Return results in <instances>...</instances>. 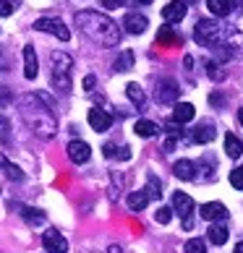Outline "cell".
<instances>
[{
  "instance_id": "6da1fadb",
  "label": "cell",
  "mask_w": 243,
  "mask_h": 253,
  "mask_svg": "<svg viewBox=\"0 0 243 253\" xmlns=\"http://www.w3.org/2000/svg\"><path fill=\"white\" fill-rule=\"evenodd\" d=\"M76 26L87 40L97 42L99 47H115L120 42V29L113 18L97 11H79L76 13Z\"/></svg>"
},
{
  "instance_id": "7a4b0ae2",
  "label": "cell",
  "mask_w": 243,
  "mask_h": 253,
  "mask_svg": "<svg viewBox=\"0 0 243 253\" xmlns=\"http://www.w3.org/2000/svg\"><path fill=\"white\" fill-rule=\"evenodd\" d=\"M24 123L29 126L40 138H52L55 136V115L50 112V107L45 105V99L40 94H26L18 102Z\"/></svg>"
},
{
  "instance_id": "3957f363",
  "label": "cell",
  "mask_w": 243,
  "mask_h": 253,
  "mask_svg": "<svg viewBox=\"0 0 243 253\" xmlns=\"http://www.w3.org/2000/svg\"><path fill=\"white\" fill-rule=\"evenodd\" d=\"M50 63H52V71H50V79H52V86L68 94L71 91V68H73V58L68 52H52L50 55Z\"/></svg>"
},
{
  "instance_id": "277c9868",
  "label": "cell",
  "mask_w": 243,
  "mask_h": 253,
  "mask_svg": "<svg viewBox=\"0 0 243 253\" xmlns=\"http://www.w3.org/2000/svg\"><path fill=\"white\" fill-rule=\"evenodd\" d=\"M220 24L217 21H212V18H201L199 24H196V32H194V40L204 44V47H212V44H217L220 42Z\"/></svg>"
},
{
  "instance_id": "5b68a950",
  "label": "cell",
  "mask_w": 243,
  "mask_h": 253,
  "mask_svg": "<svg viewBox=\"0 0 243 253\" xmlns=\"http://www.w3.org/2000/svg\"><path fill=\"white\" fill-rule=\"evenodd\" d=\"M173 209L183 217V230H191L194 227V217H191V214H194V199H191V196L181 193V191L173 193Z\"/></svg>"
},
{
  "instance_id": "8992f818",
  "label": "cell",
  "mask_w": 243,
  "mask_h": 253,
  "mask_svg": "<svg viewBox=\"0 0 243 253\" xmlns=\"http://www.w3.org/2000/svg\"><path fill=\"white\" fill-rule=\"evenodd\" d=\"M34 29L37 32H48V34H55L60 42H68L71 40V32L60 18H37L34 21Z\"/></svg>"
},
{
  "instance_id": "52a82bcc",
  "label": "cell",
  "mask_w": 243,
  "mask_h": 253,
  "mask_svg": "<svg viewBox=\"0 0 243 253\" xmlns=\"http://www.w3.org/2000/svg\"><path fill=\"white\" fill-rule=\"evenodd\" d=\"M157 102H165V105H173L175 99H178L181 94V89H178V84H175L173 79H162L160 84H157Z\"/></svg>"
},
{
  "instance_id": "ba28073f",
  "label": "cell",
  "mask_w": 243,
  "mask_h": 253,
  "mask_svg": "<svg viewBox=\"0 0 243 253\" xmlns=\"http://www.w3.org/2000/svg\"><path fill=\"white\" fill-rule=\"evenodd\" d=\"M65 152H68V159H71V162H76V165L89 162V157H92L89 144H87V141H79V138H76V141H71Z\"/></svg>"
},
{
  "instance_id": "9c48e42d",
  "label": "cell",
  "mask_w": 243,
  "mask_h": 253,
  "mask_svg": "<svg viewBox=\"0 0 243 253\" xmlns=\"http://www.w3.org/2000/svg\"><path fill=\"white\" fill-rule=\"evenodd\" d=\"M42 243H45V248H48V253H65L68 251V243H65V238L58 230H48L42 235Z\"/></svg>"
},
{
  "instance_id": "30bf717a",
  "label": "cell",
  "mask_w": 243,
  "mask_h": 253,
  "mask_svg": "<svg viewBox=\"0 0 243 253\" xmlns=\"http://www.w3.org/2000/svg\"><path fill=\"white\" fill-rule=\"evenodd\" d=\"M186 11H189V8H186L183 0H173V3H167L162 8V18H165L167 24H178V21H183V18H186Z\"/></svg>"
},
{
  "instance_id": "8fae6325",
  "label": "cell",
  "mask_w": 243,
  "mask_h": 253,
  "mask_svg": "<svg viewBox=\"0 0 243 253\" xmlns=\"http://www.w3.org/2000/svg\"><path fill=\"white\" fill-rule=\"evenodd\" d=\"M87 118H89V126L95 128L97 133H105V130H107L110 126H113V118H110L105 110H99V107H92Z\"/></svg>"
},
{
  "instance_id": "7c38bea8",
  "label": "cell",
  "mask_w": 243,
  "mask_h": 253,
  "mask_svg": "<svg viewBox=\"0 0 243 253\" xmlns=\"http://www.w3.org/2000/svg\"><path fill=\"white\" fill-rule=\"evenodd\" d=\"M37 73H40V63H37V52L32 44H26L24 47V76L26 79H37Z\"/></svg>"
},
{
  "instance_id": "4fadbf2b",
  "label": "cell",
  "mask_w": 243,
  "mask_h": 253,
  "mask_svg": "<svg viewBox=\"0 0 243 253\" xmlns=\"http://www.w3.org/2000/svg\"><path fill=\"white\" fill-rule=\"evenodd\" d=\"M123 26H126V32H131V34H144L149 21H146V16H142V13H126Z\"/></svg>"
},
{
  "instance_id": "5bb4252c",
  "label": "cell",
  "mask_w": 243,
  "mask_h": 253,
  "mask_svg": "<svg viewBox=\"0 0 243 253\" xmlns=\"http://www.w3.org/2000/svg\"><path fill=\"white\" fill-rule=\"evenodd\" d=\"M228 217V209L217 201H209L201 206V219H209V222H217V219H225Z\"/></svg>"
},
{
  "instance_id": "9a60e30c",
  "label": "cell",
  "mask_w": 243,
  "mask_h": 253,
  "mask_svg": "<svg viewBox=\"0 0 243 253\" xmlns=\"http://www.w3.org/2000/svg\"><path fill=\"white\" fill-rule=\"evenodd\" d=\"M214 136H217V130H214L212 120H204V123L194 130V141H196V144H209Z\"/></svg>"
},
{
  "instance_id": "2e32d148",
  "label": "cell",
  "mask_w": 243,
  "mask_h": 253,
  "mask_svg": "<svg viewBox=\"0 0 243 253\" xmlns=\"http://www.w3.org/2000/svg\"><path fill=\"white\" fill-rule=\"evenodd\" d=\"M194 115H196V110H194V105H189V102H181V105H175V110H173V123H189V120H194Z\"/></svg>"
},
{
  "instance_id": "e0dca14e",
  "label": "cell",
  "mask_w": 243,
  "mask_h": 253,
  "mask_svg": "<svg viewBox=\"0 0 243 253\" xmlns=\"http://www.w3.org/2000/svg\"><path fill=\"white\" fill-rule=\"evenodd\" d=\"M173 172H175V177H181V180H194L196 177V165L191 162V159H181V162H175Z\"/></svg>"
},
{
  "instance_id": "ac0fdd59",
  "label": "cell",
  "mask_w": 243,
  "mask_h": 253,
  "mask_svg": "<svg viewBox=\"0 0 243 253\" xmlns=\"http://www.w3.org/2000/svg\"><path fill=\"white\" fill-rule=\"evenodd\" d=\"M207 235H209V243H212V246H222V243H228V235H230V232H228V227H222V224L214 222L212 227H209Z\"/></svg>"
},
{
  "instance_id": "d6986e66",
  "label": "cell",
  "mask_w": 243,
  "mask_h": 253,
  "mask_svg": "<svg viewBox=\"0 0 243 253\" xmlns=\"http://www.w3.org/2000/svg\"><path fill=\"white\" fill-rule=\"evenodd\" d=\"M146 204H149V196H146L144 191H134V193H128V209H131V211H142Z\"/></svg>"
},
{
  "instance_id": "ffe728a7",
  "label": "cell",
  "mask_w": 243,
  "mask_h": 253,
  "mask_svg": "<svg viewBox=\"0 0 243 253\" xmlns=\"http://www.w3.org/2000/svg\"><path fill=\"white\" fill-rule=\"evenodd\" d=\"M157 42H160V44H181V34H175L170 26H160V32H157Z\"/></svg>"
},
{
  "instance_id": "44dd1931",
  "label": "cell",
  "mask_w": 243,
  "mask_h": 253,
  "mask_svg": "<svg viewBox=\"0 0 243 253\" xmlns=\"http://www.w3.org/2000/svg\"><path fill=\"white\" fill-rule=\"evenodd\" d=\"M225 152H228V157H233V159H238V157L243 154V144H241L233 133H225Z\"/></svg>"
},
{
  "instance_id": "7402d4cb",
  "label": "cell",
  "mask_w": 243,
  "mask_h": 253,
  "mask_svg": "<svg viewBox=\"0 0 243 253\" xmlns=\"http://www.w3.org/2000/svg\"><path fill=\"white\" fill-rule=\"evenodd\" d=\"M134 130H136V136H142V138H152L157 133V126L152 123V120H136Z\"/></svg>"
},
{
  "instance_id": "603a6c76",
  "label": "cell",
  "mask_w": 243,
  "mask_h": 253,
  "mask_svg": "<svg viewBox=\"0 0 243 253\" xmlns=\"http://www.w3.org/2000/svg\"><path fill=\"white\" fill-rule=\"evenodd\" d=\"M207 5H209V11L214 16H228L233 11V5H230V0H207Z\"/></svg>"
},
{
  "instance_id": "cb8c5ba5",
  "label": "cell",
  "mask_w": 243,
  "mask_h": 253,
  "mask_svg": "<svg viewBox=\"0 0 243 253\" xmlns=\"http://www.w3.org/2000/svg\"><path fill=\"white\" fill-rule=\"evenodd\" d=\"M126 94H128V99L134 102L136 107L144 105V91H142V86H139V84H128V86H126Z\"/></svg>"
},
{
  "instance_id": "d4e9b609",
  "label": "cell",
  "mask_w": 243,
  "mask_h": 253,
  "mask_svg": "<svg viewBox=\"0 0 243 253\" xmlns=\"http://www.w3.org/2000/svg\"><path fill=\"white\" fill-rule=\"evenodd\" d=\"M0 167H3V170H5V175L11 177V180H24V172L18 170L16 165H11V162H8V159H5L3 154H0Z\"/></svg>"
},
{
  "instance_id": "484cf974",
  "label": "cell",
  "mask_w": 243,
  "mask_h": 253,
  "mask_svg": "<svg viewBox=\"0 0 243 253\" xmlns=\"http://www.w3.org/2000/svg\"><path fill=\"white\" fill-rule=\"evenodd\" d=\"M144 193L149 196V199H160V180H157V177L154 175H149L146 177V188H144Z\"/></svg>"
},
{
  "instance_id": "4316f807",
  "label": "cell",
  "mask_w": 243,
  "mask_h": 253,
  "mask_svg": "<svg viewBox=\"0 0 243 253\" xmlns=\"http://www.w3.org/2000/svg\"><path fill=\"white\" fill-rule=\"evenodd\" d=\"M131 65H134V52L123 50V52H120V58L115 60V71H128Z\"/></svg>"
},
{
  "instance_id": "83f0119b",
  "label": "cell",
  "mask_w": 243,
  "mask_h": 253,
  "mask_svg": "<svg viewBox=\"0 0 243 253\" xmlns=\"http://www.w3.org/2000/svg\"><path fill=\"white\" fill-rule=\"evenodd\" d=\"M186 253H207V243H204L201 238L186 240Z\"/></svg>"
},
{
  "instance_id": "f1b7e54d",
  "label": "cell",
  "mask_w": 243,
  "mask_h": 253,
  "mask_svg": "<svg viewBox=\"0 0 243 253\" xmlns=\"http://www.w3.org/2000/svg\"><path fill=\"white\" fill-rule=\"evenodd\" d=\"M24 219L32 222V224H42L45 222V214L40 209H24Z\"/></svg>"
},
{
  "instance_id": "f546056e",
  "label": "cell",
  "mask_w": 243,
  "mask_h": 253,
  "mask_svg": "<svg viewBox=\"0 0 243 253\" xmlns=\"http://www.w3.org/2000/svg\"><path fill=\"white\" fill-rule=\"evenodd\" d=\"M207 76L212 79V81H222V79H225V71H220V65L217 63H207Z\"/></svg>"
},
{
  "instance_id": "4dcf8cb0",
  "label": "cell",
  "mask_w": 243,
  "mask_h": 253,
  "mask_svg": "<svg viewBox=\"0 0 243 253\" xmlns=\"http://www.w3.org/2000/svg\"><path fill=\"white\" fill-rule=\"evenodd\" d=\"M230 185L236 191H243V167H236V170L230 172Z\"/></svg>"
},
{
  "instance_id": "1f68e13d",
  "label": "cell",
  "mask_w": 243,
  "mask_h": 253,
  "mask_svg": "<svg viewBox=\"0 0 243 253\" xmlns=\"http://www.w3.org/2000/svg\"><path fill=\"white\" fill-rule=\"evenodd\" d=\"M154 219L160 222V224H167L173 219V209H167V206H160V209L154 211Z\"/></svg>"
},
{
  "instance_id": "d6a6232c",
  "label": "cell",
  "mask_w": 243,
  "mask_h": 253,
  "mask_svg": "<svg viewBox=\"0 0 243 253\" xmlns=\"http://www.w3.org/2000/svg\"><path fill=\"white\" fill-rule=\"evenodd\" d=\"M13 3H11V0H0V16H11L13 13Z\"/></svg>"
},
{
  "instance_id": "836d02e7",
  "label": "cell",
  "mask_w": 243,
  "mask_h": 253,
  "mask_svg": "<svg viewBox=\"0 0 243 253\" xmlns=\"http://www.w3.org/2000/svg\"><path fill=\"white\" fill-rule=\"evenodd\" d=\"M102 5L105 8H118V5H123V0H102Z\"/></svg>"
},
{
  "instance_id": "e575fe53",
  "label": "cell",
  "mask_w": 243,
  "mask_h": 253,
  "mask_svg": "<svg viewBox=\"0 0 243 253\" xmlns=\"http://www.w3.org/2000/svg\"><path fill=\"white\" fill-rule=\"evenodd\" d=\"M92 86H95V76H87V79H84V89L92 91Z\"/></svg>"
},
{
  "instance_id": "d590c367",
  "label": "cell",
  "mask_w": 243,
  "mask_h": 253,
  "mask_svg": "<svg viewBox=\"0 0 243 253\" xmlns=\"http://www.w3.org/2000/svg\"><path fill=\"white\" fill-rule=\"evenodd\" d=\"M8 136V123L5 120H0V138H5Z\"/></svg>"
},
{
  "instance_id": "8d00e7d4",
  "label": "cell",
  "mask_w": 243,
  "mask_h": 253,
  "mask_svg": "<svg viewBox=\"0 0 243 253\" xmlns=\"http://www.w3.org/2000/svg\"><path fill=\"white\" fill-rule=\"evenodd\" d=\"M173 149H175V141H173V138H167V141H165V152H167V154H170V152H173Z\"/></svg>"
},
{
  "instance_id": "74e56055",
  "label": "cell",
  "mask_w": 243,
  "mask_h": 253,
  "mask_svg": "<svg viewBox=\"0 0 243 253\" xmlns=\"http://www.w3.org/2000/svg\"><path fill=\"white\" fill-rule=\"evenodd\" d=\"M107 253H123V251H120L118 246H110V248H107Z\"/></svg>"
},
{
  "instance_id": "f35d334b",
  "label": "cell",
  "mask_w": 243,
  "mask_h": 253,
  "mask_svg": "<svg viewBox=\"0 0 243 253\" xmlns=\"http://www.w3.org/2000/svg\"><path fill=\"white\" fill-rule=\"evenodd\" d=\"M236 253H243V240H241L238 246H236Z\"/></svg>"
},
{
  "instance_id": "ab89813d",
  "label": "cell",
  "mask_w": 243,
  "mask_h": 253,
  "mask_svg": "<svg viewBox=\"0 0 243 253\" xmlns=\"http://www.w3.org/2000/svg\"><path fill=\"white\" fill-rule=\"evenodd\" d=\"M136 3H139V5H149L152 0H136Z\"/></svg>"
},
{
  "instance_id": "60d3db41",
  "label": "cell",
  "mask_w": 243,
  "mask_h": 253,
  "mask_svg": "<svg viewBox=\"0 0 243 253\" xmlns=\"http://www.w3.org/2000/svg\"><path fill=\"white\" fill-rule=\"evenodd\" d=\"M238 120H241V123H243V107H241V112H238Z\"/></svg>"
}]
</instances>
